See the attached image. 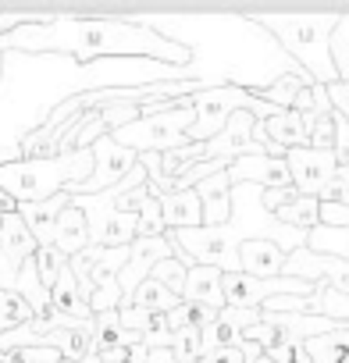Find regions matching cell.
Returning <instances> with one entry per match:
<instances>
[{
  "label": "cell",
  "instance_id": "29",
  "mask_svg": "<svg viewBox=\"0 0 349 363\" xmlns=\"http://www.w3.org/2000/svg\"><path fill=\"white\" fill-rule=\"evenodd\" d=\"M65 267H68V257L57 246H40L36 250V271H40V281H43L47 292L57 285V278L65 274Z\"/></svg>",
  "mask_w": 349,
  "mask_h": 363
},
{
  "label": "cell",
  "instance_id": "37",
  "mask_svg": "<svg viewBox=\"0 0 349 363\" xmlns=\"http://www.w3.org/2000/svg\"><path fill=\"white\" fill-rule=\"evenodd\" d=\"M271 363H310V352H306V345H278V349H271V352H264Z\"/></svg>",
  "mask_w": 349,
  "mask_h": 363
},
{
  "label": "cell",
  "instance_id": "26",
  "mask_svg": "<svg viewBox=\"0 0 349 363\" xmlns=\"http://www.w3.org/2000/svg\"><path fill=\"white\" fill-rule=\"evenodd\" d=\"M306 250H310V253H324V257L349 260V228H328V225H317V228L306 235Z\"/></svg>",
  "mask_w": 349,
  "mask_h": 363
},
{
  "label": "cell",
  "instance_id": "32",
  "mask_svg": "<svg viewBox=\"0 0 349 363\" xmlns=\"http://www.w3.org/2000/svg\"><path fill=\"white\" fill-rule=\"evenodd\" d=\"M153 281H160L164 289H171L174 296H182L186 292V278H189V267L182 264V260H174V257H167V260H160L157 267H153V274H150Z\"/></svg>",
  "mask_w": 349,
  "mask_h": 363
},
{
  "label": "cell",
  "instance_id": "30",
  "mask_svg": "<svg viewBox=\"0 0 349 363\" xmlns=\"http://www.w3.org/2000/svg\"><path fill=\"white\" fill-rule=\"evenodd\" d=\"M331 65H335L338 82H349V11L338 18L331 33Z\"/></svg>",
  "mask_w": 349,
  "mask_h": 363
},
{
  "label": "cell",
  "instance_id": "39",
  "mask_svg": "<svg viewBox=\"0 0 349 363\" xmlns=\"http://www.w3.org/2000/svg\"><path fill=\"white\" fill-rule=\"evenodd\" d=\"M328 100H331L335 114L349 125V82H335V86H328Z\"/></svg>",
  "mask_w": 349,
  "mask_h": 363
},
{
  "label": "cell",
  "instance_id": "8",
  "mask_svg": "<svg viewBox=\"0 0 349 363\" xmlns=\"http://www.w3.org/2000/svg\"><path fill=\"white\" fill-rule=\"evenodd\" d=\"M167 257H174L167 235H153V239H143V235H139V239L128 246V264H125L121 274H118V285H121V310L132 306L135 289H139V285L153 274V267H157L160 260H167Z\"/></svg>",
  "mask_w": 349,
  "mask_h": 363
},
{
  "label": "cell",
  "instance_id": "41",
  "mask_svg": "<svg viewBox=\"0 0 349 363\" xmlns=\"http://www.w3.org/2000/svg\"><path fill=\"white\" fill-rule=\"evenodd\" d=\"M8 214H18V203H15L4 189H0V218H8Z\"/></svg>",
  "mask_w": 349,
  "mask_h": 363
},
{
  "label": "cell",
  "instance_id": "27",
  "mask_svg": "<svg viewBox=\"0 0 349 363\" xmlns=\"http://www.w3.org/2000/svg\"><path fill=\"white\" fill-rule=\"evenodd\" d=\"M167 349H171L174 363H200V359H204V328L193 324V328L174 331Z\"/></svg>",
  "mask_w": 349,
  "mask_h": 363
},
{
  "label": "cell",
  "instance_id": "2",
  "mask_svg": "<svg viewBox=\"0 0 349 363\" xmlns=\"http://www.w3.org/2000/svg\"><path fill=\"white\" fill-rule=\"evenodd\" d=\"M93 174V150H72L57 157H22L0 164V189L15 203H43L57 193H79Z\"/></svg>",
  "mask_w": 349,
  "mask_h": 363
},
{
  "label": "cell",
  "instance_id": "24",
  "mask_svg": "<svg viewBox=\"0 0 349 363\" xmlns=\"http://www.w3.org/2000/svg\"><path fill=\"white\" fill-rule=\"evenodd\" d=\"M310 363H349V324L306 342Z\"/></svg>",
  "mask_w": 349,
  "mask_h": 363
},
{
  "label": "cell",
  "instance_id": "16",
  "mask_svg": "<svg viewBox=\"0 0 349 363\" xmlns=\"http://www.w3.org/2000/svg\"><path fill=\"white\" fill-rule=\"evenodd\" d=\"M160 203L164 225L167 232H186V228H204V203L196 196V189H182V193H167V196H153Z\"/></svg>",
  "mask_w": 349,
  "mask_h": 363
},
{
  "label": "cell",
  "instance_id": "35",
  "mask_svg": "<svg viewBox=\"0 0 349 363\" xmlns=\"http://www.w3.org/2000/svg\"><path fill=\"white\" fill-rule=\"evenodd\" d=\"M317 299H321V317H331L338 324H349V296L331 292L328 285H317Z\"/></svg>",
  "mask_w": 349,
  "mask_h": 363
},
{
  "label": "cell",
  "instance_id": "15",
  "mask_svg": "<svg viewBox=\"0 0 349 363\" xmlns=\"http://www.w3.org/2000/svg\"><path fill=\"white\" fill-rule=\"evenodd\" d=\"M196 196L204 203V228H218L232 218V178L228 171H218L196 186Z\"/></svg>",
  "mask_w": 349,
  "mask_h": 363
},
{
  "label": "cell",
  "instance_id": "28",
  "mask_svg": "<svg viewBox=\"0 0 349 363\" xmlns=\"http://www.w3.org/2000/svg\"><path fill=\"white\" fill-rule=\"evenodd\" d=\"M33 320V310L29 303L18 296V292H8V289H0V335L4 331H15L22 324Z\"/></svg>",
  "mask_w": 349,
  "mask_h": 363
},
{
  "label": "cell",
  "instance_id": "31",
  "mask_svg": "<svg viewBox=\"0 0 349 363\" xmlns=\"http://www.w3.org/2000/svg\"><path fill=\"white\" fill-rule=\"evenodd\" d=\"M135 218H139V235H143V239H153V235H164V232H167L164 214H160V203H157L150 193L139 196V211H135Z\"/></svg>",
  "mask_w": 349,
  "mask_h": 363
},
{
  "label": "cell",
  "instance_id": "36",
  "mask_svg": "<svg viewBox=\"0 0 349 363\" xmlns=\"http://www.w3.org/2000/svg\"><path fill=\"white\" fill-rule=\"evenodd\" d=\"M167 317V328H171V335L174 331H182V328H193V324H200V310L196 306H189V303H179L171 313H164Z\"/></svg>",
  "mask_w": 349,
  "mask_h": 363
},
{
  "label": "cell",
  "instance_id": "11",
  "mask_svg": "<svg viewBox=\"0 0 349 363\" xmlns=\"http://www.w3.org/2000/svg\"><path fill=\"white\" fill-rule=\"evenodd\" d=\"M232 186H260V189H289L292 186V174L285 157H243L228 167Z\"/></svg>",
  "mask_w": 349,
  "mask_h": 363
},
{
  "label": "cell",
  "instance_id": "42",
  "mask_svg": "<svg viewBox=\"0 0 349 363\" xmlns=\"http://www.w3.org/2000/svg\"><path fill=\"white\" fill-rule=\"evenodd\" d=\"M146 363H174V356H171V349H150Z\"/></svg>",
  "mask_w": 349,
  "mask_h": 363
},
{
  "label": "cell",
  "instance_id": "34",
  "mask_svg": "<svg viewBox=\"0 0 349 363\" xmlns=\"http://www.w3.org/2000/svg\"><path fill=\"white\" fill-rule=\"evenodd\" d=\"M338 139V114H317V121L310 125V150H335Z\"/></svg>",
  "mask_w": 349,
  "mask_h": 363
},
{
  "label": "cell",
  "instance_id": "25",
  "mask_svg": "<svg viewBox=\"0 0 349 363\" xmlns=\"http://www.w3.org/2000/svg\"><path fill=\"white\" fill-rule=\"evenodd\" d=\"M179 303H182V296H174L171 289H164V285L153 281V278H146V281L135 289V296H132V306H139V310H146V313H171Z\"/></svg>",
  "mask_w": 349,
  "mask_h": 363
},
{
  "label": "cell",
  "instance_id": "4",
  "mask_svg": "<svg viewBox=\"0 0 349 363\" xmlns=\"http://www.w3.org/2000/svg\"><path fill=\"white\" fill-rule=\"evenodd\" d=\"M196 125V111L189 104V96H174V100H150L143 104L139 118L118 132H111V139L132 153H167L189 146V128Z\"/></svg>",
  "mask_w": 349,
  "mask_h": 363
},
{
  "label": "cell",
  "instance_id": "9",
  "mask_svg": "<svg viewBox=\"0 0 349 363\" xmlns=\"http://www.w3.org/2000/svg\"><path fill=\"white\" fill-rule=\"evenodd\" d=\"M285 278H299V281H310V285H328L331 292H342L349 296V260H338V257H324V253H310L306 246L289 253L285 260Z\"/></svg>",
  "mask_w": 349,
  "mask_h": 363
},
{
  "label": "cell",
  "instance_id": "3",
  "mask_svg": "<svg viewBox=\"0 0 349 363\" xmlns=\"http://www.w3.org/2000/svg\"><path fill=\"white\" fill-rule=\"evenodd\" d=\"M264 33L275 36V43L317 82L335 86V65H331V33L342 15H250Z\"/></svg>",
  "mask_w": 349,
  "mask_h": 363
},
{
  "label": "cell",
  "instance_id": "13",
  "mask_svg": "<svg viewBox=\"0 0 349 363\" xmlns=\"http://www.w3.org/2000/svg\"><path fill=\"white\" fill-rule=\"evenodd\" d=\"M285 260H289V253L282 246L267 242V239H253V242H243L239 246V271L250 274V278H260V281L282 278Z\"/></svg>",
  "mask_w": 349,
  "mask_h": 363
},
{
  "label": "cell",
  "instance_id": "1",
  "mask_svg": "<svg viewBox=\"0 0 349 363\" xmlns=\"http://www.w3.org/2000/svg\"><path fill=\"white\" fill-rule=\"evenodd\" d=\"M0 50L26 54V57H72L79 65L100 57H146L167 68H193V50L171 43L146 29L135 18H96V15H54L43 26H26L11 36H0Z\"/></svg>",
  "mask_w": 349,
  "mask_h": 363
},
{
  "label": "cell",
  "instance_id": "17",
  "mask_svg": "<svg viewBox=\"0 0 349 363\" xmlns=\"http://www.w3.org/2000/svg\"><path fill=\"white\" fill-rule=\"evenodd\" d=\"M260 125H264L267 139H271L275 146H282L285 153L310 146V128H306L303 114H296V111H278L275 118H267V121H260Z\"/></svg>",
  "mask_w": 349,
  "mask_h": 363
},
{
  "label": "cell",
  "instance_id": "38",
  "mask_svg": "<svg viewBox=\"0 0 349 363\" xmlns=\"http://www.w3.org/2000/svg\"><path fill=\"white\" fill-rule=\"evenodd\" d=\"M15 281H18V267L11 264V257H8V246H4V232H0V289L15 292Z\"/></svg>",
  "mask_w": 349,
  "mask_h": 363
},
{
  "label": "cell",
  "instance_id": "43",
  "mask_svg": "<svg viewBox=\"0 0 349 363\" xmlns=\"http://www.w3.org/2000/svg\"><path fill=\"white\" fill-rule=\"evenodd\" d=\"M335 178H338V182H342V186L349 189V164H345V167H338V174H335Z\"/></svg>",
  "mask_w": 349,
  "mask_h": 363
},
{
  "label": "cell",
  "instance_id": "18",
  "mask_svg": "<svg viewBox=\"0 0 349 363\" xmlns=\"http://www.w3.org/2000/svg\"><path fill=\"white\" fill-rule=\"evenodd\" d=\"M54 246H57V250H61L68 260L89 246V221H86V214L75 207V200H72V207L57 218V228H54Z\"/></svg>",
  "mask_w": 349,
  "mask_h": 363
},
{
  "label": "cell",
  "instance_id": "23",
  "mask_svg": "<svg viewBox=\"0 0 349 363\" xmlns=\"http://www.w3.org/2000/svg\"><path fill=\"white\" fill-rule=\"evenodd\" d=\"M275 218L285 225V228H296V232H314L321 225V200L314 196H292L289 203H282L275 211Z\"/></svg>",
  "mask_w": 349,
  "mask_h": 363
},
{
  "label": "cell",
  "instance_id": "5",
  "mask_svg": "<svg viewBox=\"0 0 349 363\" xmlns=\"http://www.w3.org/2000/svg\"><path fill=\"white\" fill-rule=\"evenodd\" d=\"M193 111H196V125L189 128V143H211L214 135H221V128L228 125L232 114L250 111L257 121H267L278 114V107L264 104L257 93H246L239 86H214V89H200L189 96Z\"/></svg>",
  "mask_w": 349,
  "mask_h": 363
},
{
  "label": "cell",
  "instance_id": "6",
  "mask_svg": "<svg viewBox=\"0 0 349 363\" xmlns=\"http://www.w3.org/2000/svg\"><path fill=\"white\" fill-rule=\"evenodd\" d=\"M285 164H289V174H292V189L299 196H314L321 200V193L335 182L338 174V157L335 150H289L285 153Z\"/></svg>",
  "mask_w": 349,
  "mask_h": 363
},
{
  "label": "cell",
  "instance_id": "10",
  "mask_svg": "<svg viewBox=\"0 0 349 363\" xmlns=\"http://www.w3.org/2000/svg\"><path fill=\"white\" fill-rule=\"evenodd\" d=\"M253 128H257V118L250 111H239L228 118V125L221 128V135H214L207 146H204V160H225V164H236L243 157H260L264 146L253 139Z\"/></svg>",
  "mask_w": 349,
  "mask_h": 363
},
{
  "label": "cell",
  "instance_id": "40",
  "mask_svg": "<svg viewBox=\"0 0 349 363\" xmlns=\"http://www.w3.org/2000/svg\"><path fill=\"white\" fill-rule=\"evenodd\" d=\"M200 363H246V356H243L239 349H214V352H207Z\"/></svg>",
  "mask_w": 349,
  "mask_h": 363
},
{
  "label": "cell",
  "instance_id": "19",
  "mask_svg": "<svg viewBox=\"0 0 349 363\" xmlns=\"http://www.w3.org/2000/svg\"><path fill=\"white\" fill-rule=\"evenodd\" d=\"M50 310H57L65 317H75V320H93V310H89V303H86V296H82V289H79V281L68 267L57 278V285L50 289Z\"/></svg>",
  "mask_w": 349,
  "mask_h": 363
},
{
  "label": "cell",
  "instance_id": "44",
  "mask_svg": "<svg viewBox=\"0 0 349 363\" xmlns=\"http://www.w3.org/2000/svg\"><path fill=\"white\" fill-rule=\"evenodd\" d=\"M61 363H68V359H61ZM82 363H104L100 356H89V359H82Z\"/></svg>",
  "mask_w": 349,
  "mask_h": 363
},
{
  "label": "cell",
  "instance_id": "21",
  "mask_svg": "<svg viewBox=\"0 0 349 363\" xmlns=\"http://www.w3.org/2000/svg\"><path fill=\"white\" fill-rule=\"evenodd\" d=\"M0 232H4V246H8V257L15 267H22L26 260L36 257L40 242L33 239V232L26 228V221L18 214H8V218H0Z\"/></svg>",
  "mask_w": 349,
  "mask_h": 363
},
{
  "label": "cell",
  "instance_id": "20",
  "mask_svg": "<svg viewBox=\"0 0 349 363\" xmlns=\"http://www.w3.org/2000/svg\"><path fill=\"white\" fill-rule=\"evenodd\" d=\"M143 338L135 331H125L121 328V317L118 310H107V313H96L93 317V345H96V356L107 352V349H118V345H139Z\"/></svg>",
  "mask_w": 349,
  "mask_h": 363
},
{
  "label": "cell",
  "instance_id": "14",
  "mask_svg": "<svg viewBox=\"0 0 349 363\" xmlns=\"http://www.w3.org/2000/svg\"><path fill=\"white\" fill-rule=\"evenodd\" d=\"M225 274L218 267H204V264H193L189 267V278H186V292H182V303L196 306V310H225Z\"/></svg>",
  "mask_w": 349,
  "mask_h": 363
},
{
  "label": "cell",
  "instance_id": "33",
  "mask_svg": "<svg viewBox=\"0 0 349 363\" xmlns=\"http://www.w3.org/2000/svg\"><path fill=\"white\" fill-rule=\"evenodd\" d=\"M0 363H61V352L50 345H22L0 352Z\"/></svg>",
  "mask_w": 349,
  "mask_h": 363
},
{
  "label": "cell",
  "instance_id": "12",
  "mask_svg": "<svg viewBox=\"0 0 349 363\" xmlns=\"http://www.w3.org/2000/svg\"><path fill=\"white\" fill-rule=\"evenodd\" d=\"M72 193H57L43 203H18V218L26 221V228L33 232V239L40 246H54V228H57V218L72 207Z\"/></svg>",
  "mask_w": 349,
  "mask_h": 363
},
{
  "label": "cell",
  "instance_id": "22",
  "mask_svg": "<svg viewBox=\"0 0 349 363\" xmlns=\"http://www.w3.org/2000/svg\"><path fill=\"white\" fill-rule=\"evenodd\" d=\"M310 86H314V79H306V75H282V79H275L271 86H264L257 96H260L264 104L278 107V111H296L299 96H303Z\"/></svg>",
  "mask_w": 349,
  "mask_h": 363
},
{
  "label": "cell",
  "instance_id": "7",
  "mask_svg": "<svg viewBox=\"0 0 349 363\" xmlns=\"http://www.w3.org/2000/svg\"><path fill=\"white\" fill-rule=\"evenodd\" d=\"M89 150H93V174H89V182L75 196H96V193H107V189L121 186V182L128 178V171L139 164V153L118 146L111 135L96 139Z\"/></svg>",
  "mask_w": 349,
  "mask_h": 363
}]
</instances>
